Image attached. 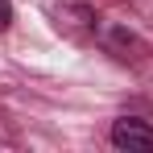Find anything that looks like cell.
Masks as SVG:
<instances>
[{"mask_svg": "<svg viewBox=\"0 0 153 153\" xmlns=\"http://www.w3.org/2000/svg\"><path fill=\"white\" fill-rule=\"evenodd\" d=\"M112 145L116 149H153V128L145 120H137V116H120L116 124H112Z\"/></svg>", "mask_w": 153, "mask_h": 153, "instance_id": "1", "label": "cell"}, {"mask_svg": "<svg viewBox=\"0 0 153 153\" xmlns=\"http://www.w3.org/2000/svg\"><path fill=\"white\" fill-rule=\"evenodd\" d=\"M8 25H13V4H8V0H0V33H4Z\"/></svg>", "mask_w": 153, "mask_h": 153, "instance_id": "2", "label": "cell"}]
</instances>
